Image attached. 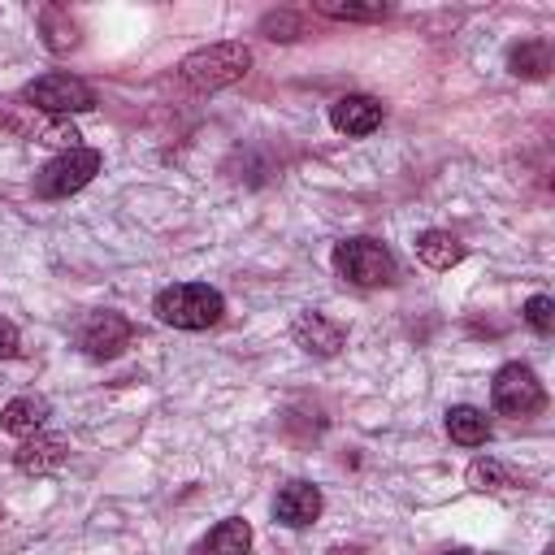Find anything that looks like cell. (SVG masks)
<instances>
[{"label":"cell","instance_id":"11","mask_svg":"<svg viewBox=\"0 0 555 555\" xmlns=\"http://www.w3.org/2000/svg\"><path fill=\"white\" fill-rule=\"evenodd\" d=\"M321 507H325V499L312 481H286L273 494V520L286 525V529H308L321 516Z\"/></svg>","mask_w":555,"mask_h":555},{"label":"cell","instance_id":"8","mask_svg":"<svg viewBox=\"0 0 555 555\" xmlns=\"http://www.w3.org/2000/svg\"><path fill=\"white\" fill-rule=\"evenodd\" d=\"M382 117H386L382 100H373V95H364V91L338 95V100L330 104V126H334L338 134H351V139L373 134V130L382 126Z\"/></svg>","mask_w":555,"mask_h":555},{"label":"cell","instance_id":"15","mask_svg":"<svg viewBox=\"0 0 555 555\" xmlns=\"http://www.w3.org/2000/svg\"><path fill=\"white\" fill-rule=\"evenodd\" d=\"M416 256L429 264V269H451L464 260V243L451 234V230H421L416 234Z\"/></svg>","mask_w":555,"mask_h":555},{"label":"cell","instance_id":"4","mask_svg":"<svg viewBox=\"0 0 555 555\" xmlns=\"http://www.w3.org/2000/svg\"><path fill=\"white\" fill-rule=\"evenodd\" d=\"M334 273L347 278L351 286H390L395 282V256L377 238L356 234V238H343L334 247Z\"/></svg>","mask_w":555,"mask_h":555},{"label":"cell","instance_id":"18","mask_svg":"<svg viewBox=\"0 0 555 555\" xmlns=\"http://www.w3.org/2000/svg\"><path fill=\"white\" fill-rule=\"evenodd\" d=\"M507 69H512L516 78H546V69H551V43H546V39H525V43H516V48L507 52Z\"/></svg>","mask_w":555,"mask_h":555},{"label":"cell","instance_id":"2","mask_svg":"<svg viewBox=\"0 0 555 555\" xmlns=\"http://www.w3.org/2000/svg\"><path fill=\"white\" fill-rule=\"evenodd\" d=\"M152 312H156V321H165L173 330H212L225 312V299L208 282H173L156 295Z\"/></svg>","mask_w":555,"mask_h":555},{"label":"cell","instance_id":"17","mask_svg":"<svg viewBox=\"0 0 555 555\" xmlns=\"http://www.w3.org/2000/svg\"><path fill=\"white\" fill-rule=\"evenodd\" d=\"M464 481H468L473 490H481V494H499V490H516V486H520L516 468H507V464H503V460H494V455L473 460V464H468V473H464Z\"/></svg>","mask_w":555,"mask_h":555},{"label":"cell","instance_id":"1","mask_svg":"<svg viewBox=\"0 0 555 555\" xmlns=\"http://www.w3.org/2000/svg\"><path fill=\"white\" fill-rule=\"evenodd\" d=\"M247 69H251V48L238 39H225V43L186 52L178 65V78L195 91H221V87H234L238 78H247Z\"/></svg>","mask_w":555,"mask_h":555},{"label":"cell","instance_id":"3","mask_svg":"<svg viewBox=\"0 0 555 555\" xmlns=\"http://www.w3.org/2000/svg\"><path fill=\"white\" fill-rule=\"evenodd\" d=\"M22 104L52 113V117H69V113L95 108V87L82 82L78 74H39L22 87Z\"/></svg>","mask_w":555,"mask_h":555},{"label":"cell","instance_id":"22","mask_svg":"<svg viewBox=\"0 0 555 555\" xmlns=\"http://www.w3.org/2000/svg\"><path fill=\"white\" fill-rule=\"evenodd\" d=\"M39 143H48V147H56V152H74V147H82V134H78V126H74L69 117H52V121L39 130Z\"/></svg>","mask_w":555,"mask_h":555},{"label":"cell","instance_id":"13","mask_svg":"<svg viewBox=\"0 0 555 555\" xmlns=\"http://www.w3.org/2000/svg\"><path fill=\"white\" fill-rule=\"evenodd\" d=\"M48 412H52V403L43 395H17V399H9L0 408V429L13 434V438H30V434L43 429Z\"/></svg>","mask_w":555,"mask_h":555},{"label":"cell","instance_id":"21","mask_svg":"<svg viewBox=\"0 0 555 555\" xmlns=\"http://www.w3.org/2000/svg\"><path fill=\"white\" fill-rule=\"evenodd\" d=\"M520 317H525V325H529L538 338H546V334L555 330V299H551V295H529L525 308H520Z\"/></svg>","mask_w":555,"mask_h":555},{"label":"cell","instance_id":"19","mask_svg":"<svg viewBox=\"0 0 555 555\" xmlns=\"http://www.w3.org/2000/svg\"><path fill=\"white\" fill-rule=\"evenodd\" d=\"M317 13L338 17V22H382L390 13V4H338V0H317Z\"/></svg>","mask_w":555,"mask_h":555},{"label":"cell","instance_id":"24","mask_svg":"<svg viewBox=\"0 0 555 555\" xmlns=\"http://www.w3.org/2000/svg\"><path fill=\"white\" fill-rule=\"evenodd\" d=\"M447 555H473V551H464V546H455V551H447Z\"/></svg>","mask_w":555,"mask_h":555},{"label":"cell","instance_id":"23","mask_svg":"<svg viewBox=\"0 0 555 555\" xmlns=\"http://www.w3.org/2000/svg\"><path fill=\"white\" fill-rule=\"evenodd\" d=\"M22 351V338H17V325L0 317V360H13Z\"/></svg>","mask_w":555,"mask_h":555},{"label":"cell","instance_id":"5","mask_svg":"<svg viewBox=\"0 0 555 555\" xmlns=\"http://www.w3.org/2000/svg\"><path fill=\"white\" fill-rule=\"evenodd\" d=\"M100 152L95 147H74V152H56L39 173H35V195L39 199H65L74 191H82L95 173H100Z\"/></svg>","mask_w":555,"mask_h":555},{"label":"cell","instance_id":"9","mask_svg":"<svg viewBox=\"0 0 555 555\" xmlns=\"http://www.w3.org/2000/svg\"><path fill=\"white\" fill-rule=\"evenodd\" d=\"M291 338H295V347H304L308 356L330 360V356H338V351H343L347 330H343L338 321H330L325 312H312V308H308V312H299V317H295Z\"/></svg>","mask_w":555,"mask_h":555},{"label":"cell","instance_id":"20","mask_svg":"<svg viewBox=\"0 0 555 555\" xmlns=\"http://www.w3.org/2000/svg\"><path fill=\"white\" fill-rule=\"evenodd\" d=\"M260 35L264 39H282V43H291V39H299L304 35V17L299 13H291V9H278V13H264L260 17Z\"/></svg>","mask_w":555,"mask_h":555},{"label":"cell","instance_id":"7","mask_svg":"<svg viewBox=\"0 0 555 555\" xmlns=\"http://www.w3.org/2000/svg\"><path fill=\"white\" fill-rule=\"evenodd\" d=\"M130 338H134L130 317H121V312H113V308L87 312V317L78 321V330H74L78 351L91 356V360H113V356H121V351L130 347Z\"/></svg>","mask_w":555,"mask_h":555},{"label":"cell","instance_id":"16","mask_svg":"<svg viewBox=\"0 0 555 555\" xmlns=\"http://www.w3.org/2000/svg\"><path fill=\"white\" fill-rule=\"evenodd\" d=\"M39 30H43V48H48V52H69V48H78V22H74L69 9H61V4H43V9H39Z\"/></svg>","mask_w":555,"mask_h":555},{"label":"cell","instance_id":"12","mask_svg":"<svg viewBox=\"0 0 555 555\" xmlns=\"http://www.w3.org/2000/svg\"><path fill=\"white\" fill-rule=\"evenodd\" d=\"M191 555H251V525L243 516H225L191 546Z\"/></svg>","mask_w":555,"mask_h":555},{"label":"cell","instance_id":"10","mask_svg":"<svg viewBox=\"0 0 555 555\" xmlns=\"http://www.w3.org/2000/svg\"><path fill=\"white\" fill-rule=\"evenodd\" d=\"M65 460H69V442H65L61 434H48V429L22 438V447L13 451V464H17V473H26V477H48V473H56Z\"/></svg>","mask_w":555,"mask_h":555},{"label":"cell","instance_id":"6","mask_svg":"<svg viewBox=\"0 0 555 555\" xmlns=\"http://www.w3.org/2000/svg\"><path fill=\"white\" fill-rule=\"evenodd\" d=\"M490 403H494V412L499 416H533V412H542L546 408V390H542V382H538V373L529 369V364H520V360H512V364H503L499 373H494V382H490Z\"/></svg>","mask_w":555,"mask_h":555},{"label":"cell","instance_id":"14","mask_svg":"<svg viewBox=\"0 0 555 555\" xmlns=\"http://www.w3.org/2000/svg\"><path fill=\"white\" fill-rule=\"evenodd\" d=\"M447 438H451L455 447H481V442L490 438V421H486V412L473 408V403H455V408H447Z\"/></svg>","mask_w":555,"mask_h":555}]
</instances>
